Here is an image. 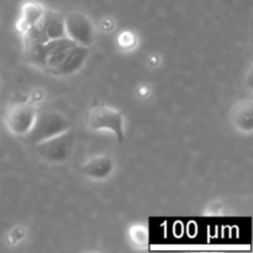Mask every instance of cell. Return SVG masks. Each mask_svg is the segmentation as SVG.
I'll list each match as a JSON object with an SVG mask.
<instances>
[{
    "mask_svg": "<svg viewBox=\"0 0 253 253\" xmlns=\"http://www.w3.org/2000/svg\"><path fill=\"white\" fill-rule=\"evenodd\" d=\"M88 53V47L81 46L68 37L24 47L25 58L30 64L58 77L78 72L85 63Z\"/></svg>",
    "mask_w": 253,
    "mask_h": 253,
    "instance_id": "obj_1",
    "label": "cell"
},
{
    "mask_svg": "<svg viewBox=\"0 0 253 253\" xmlns=\"http://www.w3.org/2000/svg\"><path fill=\"white\" fill-rule=\"evenodd\" d=\"M71 128L68 119L57 111L37 113L36 120L25 138L31 145H39L67 132Z\"/></svg>",
    "mask_w": 253,
    "mask_h": 253,
    "instance_id": "obj_2",
    "label": "cell"
},
{
    "mask_svg": "<svg viewBox=\"0 0 253 253\" xmlns=\"http://www.w3.org/2000/svg\"><path fill=\"white\" fill-rule=\"evenodd\" d=\"M88 124L94 131H110L119 140L125 136V121L118 109L109 105H96L88 114Z\"/></svg>",
    "mask_w": 253,
    "mask_h": 253,
    "instance_id": "obj_3",
    "label": "cell"
},
{
    "mask_svg": "<svg viewBox=\"0 0 253 253\" xmlns=\"http://www.w3.org/2000/svg\"><path fill=\"white\" fill-rule=\"evenodd\" d=\"M37 111L32 105L26 103H17L10 106L5 114V126L15 136L25 137L31 130Z\"/></svg>",
    "mask_w": 253,
    "mask_h": 253,
    "instance_id": "obj_4",
    "label": "cell"
},
{
    "mask_svg": "<svg viewBox=\"0 0 253 253\" xmlns=\"http://www.w3.org/2000/svg\"><path fill=\"white\" fill-rule=\"evenodd\" d=\"M66 37L81 46L89 47L95 40V30L88 16L81 12H71L64 16Z\"/></svg>",
    "mask_w": 253,
    "mask_h": 253,
    "instance_id": "obj_5",
    "label": "cell"
},
{
    "mask_svg": "<svg viewBox=\"0 0 253 253\" xmlns=\"http://www.w3.org/2000/svg\"><path fill=\"white\" fill-rule=\"evenodd\" d=\"M37 151L40 156L49 162H63L71 156L74 147V137L69 131L56 137L39 143Z\"/></svg>",
    "mask_w": 253,
    "mask_h": 253,
    "instance_id": "obj_6",
    "label": "cell"
},
{
    "mask_svg": "<svg viewBox=\"0 0 253 253\" xmlns=\"http://www.w3.org/2000/svg\"><path fill=\"white\" fill-rule=\"evenodd\" d=\"M113 161L108 156H98L84 165V172L94 179H104L113 172Z\"/></svg>",
    "mask_w": 253,
    "mask_h": 253,
    "instance_id": "obj_7",
    "label": "cell"
},
{
    "mask_svg": "<svg viewBox=\"0 0 253 253\" xmlns=\"http://www.w3.org/2000/svg\"><path fill=\"white\" fill-rule=\"evenodd\" d=\"M44 11V7H42L39 2L35 1H29L22 6L21 10V16L19 20V29L22 31H25L26 29L31 27L32 25L36 24L40 20V17L42 16Z\"/></svg>",
    "mask_w": 253,
    "mask_h": 253,
    "instance_id": "obj_8",
    "label": "cell"
}]
</instances>
